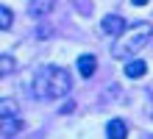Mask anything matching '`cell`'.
I'll return each instance as SVG.
<instances>
[{
	"label": "cell",
	"instance_id": "8",
	"mask_svg": "<svg viewBox=\"0 0 153 139\" xmlns=\"http://www.w3.org/2000/svg\"><path fill=\"white\" fill-rule=\"evenodd\" d=\"M50 8H53L50 0H33V3L28 6V14H31V17H42V14H48Z\"/></svg>",
	"mask_w": 153,
	"mask_h": 139
},
{
	"label": "cell",
	"instance_id": "7",
	"mask_svg": "<svg viewBox=\"0 0 153 139\" xmlns=\"http://www.w3.org/2000/svg\"><path fill=\"white\" fill-rule=\"evenodd\" d=\"M145 72H148V64L142 61V59H131V61H125V75H128V78L139 81Z\"/></svg>",
	"mask_w": 153,
	"mask_h": 139
},
{
	"label": "cell",
	"instance_id": "9",
	"mask_svg": "<svg viewBox=\"0 0 153 139\" xmlns=\"http://www.w3.org/2000/svg\"><path fill=\"white\" fill-rule=\"evenodd\" d=\"M11 22H14L11 8H8V6H0V28H3V31H8V28H11Z\"/></svg>",
	"mask_w": 153,
	"mask_h": 139
},
{
	"label": "cell",
	"instance_id": "1",
	"mask_svg": "<svg viewBox=\"0 0 153 139\" xmlns=\"http://www.w3.org/2000/svg\"><path fill=\"white\" fill-rule=\"evenodd\" d=\"M31 89L39 100H61L70 95L73 89V78L64 67H56V64H48V67H39L36 75L31 81Z\"/></svg>",
	"mask_w": 153,
	"mask_h": 139
},
{
	"label": "cell",
	"instance_id": "6",
	"mask_svg": "<svg viewBox=\"0 0 153 139\" xmlns=\"http://www.w3.org/2000/svg\"><path fill=\"white\" fill-rule=\"evenodd\" d=\"M106 136H109V139H128V125H125L123 120H109Z\"/></svg>",
	"mask_w": 153,
	"mask_h": 139
},
{
	"label": "cell",
	"instance_id": "5",
	"mask_svg": "<svg viewBox=\"0 0 153 139\" xmlns=\"http://www.w3.org/2000/svg\"><path fill=\"white\" fill-rule=\"evenodd\" d=\"M75 67H78V75L92 78V75H95V70H97V59H95L92 53H84V56H78Z\"/></svg>",
	"mask_w": 153,
	"mask_h": 139
},
{
	"label": "cell",
	"instance_id": "4",
	"mask_svg": "<svg viewBox=\"0 0 153 139\" xmlns=\"http://www.w3.org/2000/svg\"><path fill=\"white\" fill-rule=\"evenodd\" d=\"M22 131V117L20 114H3V139H11Z\"/></svg>",
	"mask_w": 153,
	"mask_h": 139
},
{
	"label": "cell",
	"instance_id": "2",
	"mask_svg": "<svg viewBox=\"0 0 153 139\" xmlns=\"http://www.w3.org/2000/svg\"><path fill=\"white\" fill-rule=\"evenodd\" d=\"M150 39H153V25H150V22H137V25H131L128 31L114 42L111 56H114V59H128V56L139 53ZM128 61H131V59H128Z\"/></svg>",
	"mask_w": 153,
	"mask_h": 139
},
{
	"label": "cell",
	"instance_id": "3",
	"mask_svg": "<svg viewBox=\"0 0 153 139\" xmlns=\"http://www.w3.org/2000/svg\"><path fill=\"white\" fill-rule=\"evenodd\" d=\"M100 31L106 36H114V39H120V36L125 33V20L120 14H106L103 20H100Z\"/></svg>",
	"mask_w": 153,
	"mask_h": 139
},
{
	"label": "cell",
	"instance_id": "10",
	"mask_svg": "<svg viewBox=\"0 0 153 139\" xmlns=\"http://www.w3.org/2000/svg\"><path fill=\"white\" fill-rule=\"evenodd\" d=\"M0 70H3V75H8V72L14 70V59L11 56H3V59H0Z\"/></svg>",
	"mask_w": 153,
	"mask_h": 139
}]
</instances>
